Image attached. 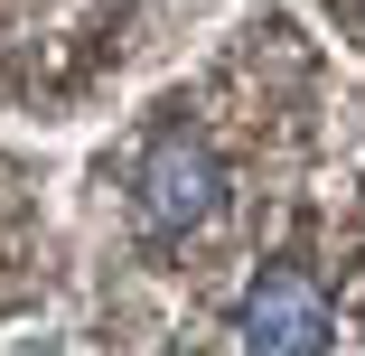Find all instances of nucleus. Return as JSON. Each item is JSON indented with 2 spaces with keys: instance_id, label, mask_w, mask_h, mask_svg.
<instances>
[{
  "instance_id": "7ed1b4c3",
  "label": "nucleus",
  "mask_w": 365,
  "mask_h": 356,
  "mask_svg": "<svg viewBox=\"0 0 365 356\" xmlns=\"http://www.w3.org/2000/svg\"><path fill=\"white\" fill-rule=\"evenodd\" d=\"M178 10H206V0H178Z\"/></svg>"
},
{
  "instance_id": "f03ea898",
  "label": "nucleus",
  "mask_w": 365,
  "mask_h": 356,
  "mask_svg": "<svg viewBox=\"0 0 365 356\" xmlns=\"http://www.w3.org/2000/svg\"><path fill=\"white\" fill-rule=\"evenodd\" d=\"M328 337H337V310H328V291L300 263L253 272V291H244V356H328Z\"/></svg>"
},
{
  "instance_id": "f257e3e1",
  "label": "nucleus",
  "mask_w": 365,
  "mask_h": 356,
  "mask_svg": "<svg viewBox=\"0 0 365 356\" xmlns=\"http://www.w3.org/2000/svg\"><path fill=\"white\" fill-rule=\"evenodd\" d=\"M131 197H140V225L150 235H197V225L225 216V160H215L197 131H160L150 151H140Z\"/></svg>"
}]
</instances>
